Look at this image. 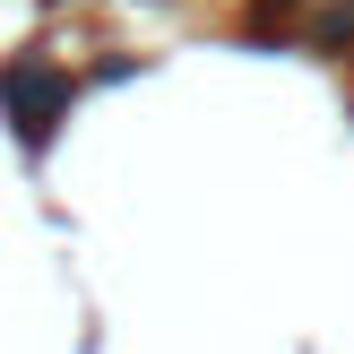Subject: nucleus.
I'll use <instances>...</instances> for the list:
<instances>
[{
  "mask_svg": "<svg viewBox=\"0 0 354 354\" xmlns=\"http://www.w3.org/2000/svg\"><path fill=\"white\" fill-rule=\"evenodd\" d=\"M69 69L61 61H44V52H26V61H9L0 69V113H9V130H17V147H52V130L69 121Z\"/></svg>",
  "mask_w": 354,
  "mask_h": 354,
  "instance_id": "obj_1",
  "label": "nucleus"
}]
</instances>
